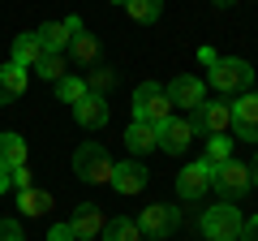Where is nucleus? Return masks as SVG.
<instances>
[{
	"label": "nucleus",
	"mask_w": 258,
	"mask_h": 241,
	"mask_svg": "<svg viewBox=\"0 0 258 241\" xmlns=\"http://www.w3.org/2000/svg\"><path fill=\"white\" fill-rule=\"evenodd\" d=\"M211 74H207V82L215 86L220 95H237V91H249V82H254V69H249V61H241V56H215V65H207Z\"/></svg>",
	"instance_id": "nucleus-1"
},
{
	"label": "nucleus",
	"mask_w": 258,
	"mask_h": 241,
	"mask_svg": "<svg viewBox=\"0 0 258 241\" xmlns=\"http://www.w3.org/2000/svg\"><path fill=\"white\" fill-rule=\"evenodd\" d=\"M172 116V103H168L164 86L159 82H142L134 86V120H142V125H164V120Z\"/></svg>",
	"instance_id": "nucleus-2"
},
{
	"label": "nucleus",
	"mask_w": 258,
	"mask_h": 241,
	"mask_svg": "<svg viewBox=\"0 0 258 241\" xmlns=\"http://www.w3.org/2000/svg\"><path fill=\"white\" fill-rule=\"evenodd\" d=\"M74 172L78 181H86V186H108L112 181V155L99 147V142H82L74 155Z\"/></svg>",
	"instance_id": "nucleus-3"
},
{
	"label": "nucleus",
	"mask_w": 258,
	"mask_h": 241,
	"mask_svg": "<svg viewBox=\"0 0 258 241\" xmlns=\"http://www.w3.org/2000/svg\"><path fill=\"white\" fill-rule=\"evenodd\" d=\"M241 211L232 203H220V207H207L203 211V237L207 241H237L241 237Z\"/></svg>",
	"instance_id": "nucleus-4"
},
{
	"label": "nucleus",
	"mask_w": 258,
	"mask_h": 241,
	"mask_svg": "<svg viewBox=\"0 0 258 241\" xmlns=\"http://www.w3.org/2000/svg\"><path fill=\"white\" fill-rule=\"evenodd\" d=\"M176 224H181V207H172V203H151L147 211L138 215V228L147 232V237H155V241L172 237Z\"/></svg>",
	"instance_id": "nucleus-5"
},
{
	"label": "nucleus",
	"mask_w": 258,
	"mask_h": 241,
	"mask_svg": "<svg viewBox=\"0 0 258 241\" xmlns=\"http://www.w3.org/2000/svg\"><path fill=\"white\" fill-rule=\"evenodd\" d=\"M194 134H207V138H215V134H224L232 125V103H220V99H203L198 108H194Z\"/></svg>",
	"instance_id": "nucleus-6"
},
{
	"label": "nucleus",
	"mask_w": 258,
	"mask_h": 241,
	"mask_svg": "<svg viewBox=\"0 0 258 241\" xmlns=\"http://www.w3.org/2000/svg\"><path fill=\"white\" fill-rule=\"evenodd\" d=\"M211 186L224 194V203H232V198H241L249 190V168L237 164V159H228V164L211 168Z\"/></svg>",
	"instance_id": "nucleus-7"
},
{
	"label": "nucleus",
	"mask_w": 258,
	"mask_h": 241,
	"mask_svg": "<svg viewBox=\"0 0 258 241\" xmlns=\"http://www.w3.org/2000/svg\"><path fill=\"white\" fill-rule=\"evenodd\" d=\"M207 190H211V164H207V159H198V164H185L181 172H176V194H181L185 203H198V198H207Z\"/></svg>",
	"instance_id": "nucleus-8"
},
{
	"label": "nucleus",
	"mask_w": 258,
	"mask_h": 241,
	"mask_svg": "<svg viewBox=\"0 0 258 241\" xmlns=\"http://www.w3.org/2000/svg\"><path fill=\"white\" fill-rule=\"evenodd\" d=\"M164 95H168V103L172 108H198V103L207 99V82L203 78H189V74H181V78H172V82L164 86Z\"/></svg>",
	"instance_id": "nucleus-9"
},
{
	"label": "nucleus",
	"mask_w": 258,
	"mask_h": 241,
	"mask_svg": "<svg viewBox=\"0 0 258 241\" xmlns=\"http://www.w3.org/2000/svg\"><path fill=\"white\" fill-rule=\"evenodd\" d=\"M232 130H237V138L258 142V95L254 91H245L232 103Z\"/></svg>",
	"instance_id": "nucleus-10"
},
{
	"label": "nucleus",
	"mask_w": 258,
	"mask_h": 241,
	"mask_svg": "<svg viewBox=\"0 0 258 241\" xmlns=\"http://www.w3.org/2000/svg\"><path fill=\"white\" fill-rule=\"evenodd\" d=\"M151 181V172L138 164V159H125V164H112V190H120V194H142Z\"/></svg>",
	"instance_id": "nucleus-11"
},
{
	"label": "nucleus",
	"mask_w": 258,
	"mask_h": 241,
	"mask_svg": "<svg viewBox=\"0 0 258 241\" xmlns=\"http://www.w3.org/2000/svg\"><path fill=\"white\" fill-rule=\"evenodd\" d=\"M189 142H194V125H189V120L168 116L164 125H159V151H168V155H181Z\"/></svg>",
	"instance_id": "nucleus-12"
},
{
	"label": "nucleus",
	"mask_w": 258,
	"mask_h": 241,
	"mask_svg": "<svg viewBox=\"0 0 258 241\" xmlns=\"http://www.w3.org/2000/svg\"><path fill=\"white\" fill-rule=\"evenodd\" d=\"M74 116H78V125H86V130H99V125H108V99L95 95V91H86L82 99L74 103Z\"/></svg>",
	"instance_id": "nucleus-13"
},
{
	"label": "nucleus",
	"mask_w": 258,
	"mask_h": 241,
	"mask_svg": "<svg viewBox=\"0 0 258 241\" xmlns=\"http://www.w3.org/2000/svg\"><path fill=\"white\" fill-rule=\"evenodd\" d=\"M69 228H74V237L78 241H91V237H99L103 232V211L95 203H82L74 211V220H69Z\"/></svg>",
	"instance_id": "nucleus-14"
},
{
	"label": "nucleus",
	"mask_w": 258,
	"mask_h": 241,
	"mask_svg": "<svg viewBox=\"0 0 258 241\" xmlns=\"http://www.w3.org/2000/svg\"><path fill=\"white\" fill-rule=\"evenodd\" d=\"M125 147L134 151V155H147V151L159 147V130H155V125H142V120H134V125L125 130Z\"/></svg>",
	"instance_id": "nucleus-15"
},
{
	"label": "nucleus",
	"mask_w": 258,
	"mask_h": 241,
	"mask_svg": "<svg viewBox=\"0 0 258 241\" xmlns=\"http://www.w3.org/2000/svg\"><path fill=\"white\" fill-rule=\"evenodd\" d=\"M26 91V69L22 65H0V103H13L18 99V95Z\"/></svg>",
	"instance_id": "nucleus-16"
},
{
	"label": "nucleus",
	"mask_w": 258,
	"mask_h": 241,
	"mask_svg": "<svg viewBox=\"0 0 258 241\" xmlns=\"http://www.w3.org/2000/svg\"><path fill=\"white\" fill-rule=\"evenodd\" d=\"M39 61H43V43H39V35H35V30H30V35H18V43H13V65L35 69Z\"/></svg>",
	"instance_id": "nucleus-17"
},
{
	"label": "nucleus",
	"mask_w": 258,
	"mask_h": 241,
	"mask_svg": "<svg viewBox=\"0 0 258 241\" xmlns=\"http://www.w3.org/2000/svg\"><path fill=\"white\" fill-rule=\"evenodd\" d=\"M0 168L13 172V168H26V142L18 134H0Z\"/></svg>",
	"instance_id": "nucleus-18"
},
{
	"label": "nucleus",
	"mask_w": 258,
	"mask_h": 241,
	"mask_svg": "<svg viewBox=\"0 0 258 241\" xmlns=\"http://www.w3.org/2000/svg\"><path fill=\"white\" fill-rule=\"evenodd\" d=\"M69 56H74L78 65H99V39L95 35H86V30H78L74 39H69Z\"/></svg>",
	"instance_id": "nucleus-19"
},
{
	"label": "nucleus",
	"mask_w": 258,
	"mask_h": 241,
	"mask_svg": "<svg viewBox=\"0 0 258 241\" xmlns=\"http://www.w3.org/2000/svg\"><path fill=\"white\" fill-rule=\"evenodd\" d=\"M18 211L22 215H47L52 211V194H47V190H18Z\"/></svg>",
	"instance_id": "nucleus-20"
},
{
	"label": "nucleus",
	"mask_w": 258,
	"mask_h": 241,
	"mask_svg": "<svg viewBox=\"0 0 258 241\" xmlns=\"http://www.w3.org/2000/svg\"><path fill=\"white\" fill-rule=\"evenodd\" d=\"M103 241H142V228L138 220H125V215H116V220H103Z\"/></svg>",
	"instance_id": "nucleus-21"
},
{
	"label": "nucleus",
	"mask_w": 258,
	"mask_h": 241,
	"mask_svg": "<svg viewBox=\"0 0 258 241\" xmlns=\"http://www.w3.org/2000/svg\"><path fill=\"white\" fill-rule=\"evenodd\" d=\"M39 43H43V52H64L69 47V39H74V30L64 26V22H47L43 30H35Z\"/></svg>",
	"instance_id": "nucleus-22"
},
{
	"label": "nucleus",
	"mask_w": 258,
	"mask_h": 241,
	"mask_svg": "<svg viewBox=\"0 0 258 241\" xmlns=\"http://www.w3.org/2000/svg\"><path fill=\"white\" fill-rule=\"evenodd\" d=\"M125 9L134 22H155L164 13V0H125Z\"/></svg>",
	"instance_id": "nucleus-23"
},
{
	"label": "nucleus",
	"mask_w": 258,
	"mask_h": 241,
	"mask_svg": "<svg viewBox=\"0 0 258 241\" xmlns=\"http://www.w3.org/2000/svg\"><path fill=\"white\" fill-rule=\"evenodd\" d=\"M232 159V138H224V134H215V138H207V164L220 168Z\"/></svg>",
	"instance_id": "nucleus-24"
},
{
	"label": "nucleus",
	"mask_w": 258,
	"mask_h": 241,
	"mask_svg": "<svg viewBox=\"0 0 258 241\" xmlns=\"http://www.w3.org/2000/svg\"><path fill=\"white\" fill-rule=\"evenodd\" d=\"M82 82H86V91H95V95H103V91H108L112 82H116V69H112V65H95L91 74L82 78Z\"/></svg>",
	"instance_id": "nucleus-25"
},
{
	"label": "nucleus",
	"mask_w": 258,
	"mask_h": 241,
	"mask_svg": "<svg viewBox=\"0 0 258 241\" xmlns=\"http://www.w3.org/2000/svg\"><path fill=\"white\" fill-rule=\"evenodd\" d=\"M39 78H47V82H60L64 78V56L60 52H43V61H39Z\"/></svg>",
	"instance_id": "nucleus-26"
},
{
	"label": "nucleus",
	"mask_w": 258,
	"mask_h": 241,
	"mask_svg": "<svg viewBox=\"0 0 258 241\" xmlns=\"http://www.w3.org/2000/svg\"><path fill=\"white\" fill-rule=\"evenodd\" d=\"M56 95H60L64 103H78L86 95V82H82V78H74V74H64L60 82H56Z\"/></svg>",
	"instance_id": "nucleus-27"
},
{
	"label": "nucleus",
	"mask_w": 258,
	"mask_h": 241,
	"mask_svg": "<svg viewBox=\"0 0 258 241\" xmlns=\"http://www.w3.org/2000/svg\"><path fill=\"white\" fill-rule=\"evenodd\" d=\"M0 241H26L22 237V224L18 220H0Z\"/></svg>",
	"instance_id": "nucleus-28"
},
{
	"label": "nucleus",
	"mask_w": 258,
	"mask_h": 241,
	"mask_svg": "<svg viewBox=\"0 0 258 241\" xmlns=\"http://www.w3.org/2000/svg\"><path fill=\"white\" fill-rule=\"evenodd\" d=\"M9 186L13 190H30V172H26V168H13V172H9Z\"/></svg>",
	"instance_id": "nucleus-29"
},
{
	"label": "nucleus",
	"mask_w": 258,
	"mask_h": 241,
	"mask_svg": "<svg viewBox=\"0 0 258 241\" xmlns=\"http://www.w3.org/2000/svg\"><path fill=\"white\" fill-rule=\"evenodd\" d=\"M237 241H258V215H249V220L241 224V237Z\"/></svg>",
	"instance_id": "nucleus-30"
},
{
	"label": "nucleus",
	"mask_w": 258,
	"mask_h": 241,
	"mask_svg": "<svg viewBox=\"0 0 258 241\" xmlns=\"http://www.w3.org/2000/svg\"><path fill=\"white\" fill-rule=\"evenodd\" d=\"M47 241H78V237H74V228H69V224H56V228L47 232Z\"/></svg>",
	"instance_id": "nucleus-31"
},
{
	"label": "nucleus",
	"mask_w": 258,
	"mask_h": 241,
	"mask_svg": "<svg viewBox=\"0 0 258 241\" xmlns=\"http://www.w3.org/2000/svg\"><path fill=\"white\" fill-rule=\"evenodd\" d=\"M5 190H9V172H5V168H0V194H5Z\"/></svg>",
	"instance_id": "nucleus-32"
},
{
	"label": "nucleus",
	"mask_w": 258,
	"mask_h": 241,
	"mask_svg": "<svg viewBox=\"0 0 258 241\" xmlns=\"http://www.w3.org/2000/svg\"><path fill=\"white\" fill-rule=\"evenodd\" d=\"M249 186H258V159H254V168H249Z\"/></svg>",
	"instance_id": "nucleus-33"
},
{
	"label": "nucleus",
	"mask_w": 258,
	"mask_h": 241,
	"mask_svg": "<svg viewBox=\"0 0 258 241\" xmlns=\"http://www.w3.org/2000/svg\"><path fill=\"white\" fill-rule=\"evenodd\" d=\"M215 5H220V9H232V5H237V0H215Z\"/></svg>",
	"instance_id": "nucleus-34"
},
{
	"label": "nucleus",
	"mask_w": 258,
	"mask_h": 241,
	"mask_svg": "<svg viewBox=\"0 0 258 241\" xmlns=\"http://www.w3.org/2000/svg\"><path fill=\"white\" fill-rule=\"evenodd\" d=\"M112 5H125V0H112Z\"/></svg>",
	"instance_id": "nucleus-35"
}]
</instances>
